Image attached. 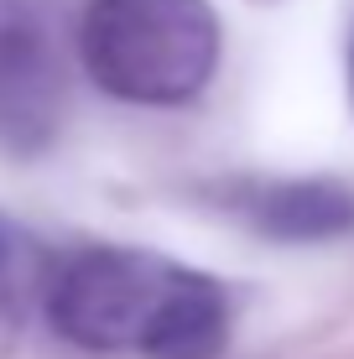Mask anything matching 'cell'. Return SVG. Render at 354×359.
I'll return each instance as SVG.
<instances>
[{
  "label": "cell",
  "mask_w": 354,
  "mask_h": 359,
  "mask_svg": "<svg viewBox=\"0 0 354 359\" xmlns=\"http://www.w3.org/2000/svg\"><path fill=\"white\" fill-rule=\"evenodd\" d=\"M53 328L94 354L214 359L229 339L224 287L130 245H89L53 271Z\"/></svg>",
  "instance_id": "6da1fadb"
},
{
  "label": "cell",
  "mask_w": 354,
  "mask_h": 359,
  "mask_svg": "<svg viewBox=\"0 0 354 359\" xmlns=\"http://www.w3.org/2000/svg\"><path fill=\"white\" fill-rule=\"evenodd\" d=\"M79 53L125 104H188L209 89L224 32L209 0H89Z\"/></svg>",
  "instance_id": "7a4b0ae2"
},
{
  "label": "cell",
  "mask_w": 354,
  "mask_h": 359,
  "mask_svg": "<svg viewBox=\"0 0 354 359\" xmlns=\"http://www.w3.org/2000/svg\"><path fill=\"white\" fill-rule=\"evenodd\" d=\"M63 68L27 0H0V146L36 151L57 130Z\"/></svg>",
  "instance_id": "3957f363"
},
{
  "label": "cell",
  "mask_w": 354,
  "mask_h": 359,
  "mask_svg": "<svg viewBox=\"0 0 354 359\" xmlns=\"http://www.w3.org/2000/svg\"><path fill=\"white\" fill-rule=\"evenodd\" d=\"M250 224L271 240L292 245H313V240H339L354 229V188L334 177H287V182H266L255 188L245 203Z\"/></svg>",
  "instance_id": "277c9868"
},
{
  "label": "cell",
  "mask_w": 354,
  "mask_h": 359,
  "mask_svg": "<svg viewBox=\"0 0 354 359\" xmlns=\"http://www.w3.org/2000/svg\"><path fill=\"white\" fill-rule=\"evenodd\" d=\"M349 83H354V36H349Z\"/></svg>",
  "instance_id": "5b68a950"
},
{
  "label": "cell",
  "mask_w": 354,
  "mask_h": 359,
  "mask_svg": "<svg viewBox=\"0 0 354 359\" xmlns=\"http://www.w3.org/2000/svg\"><path fill=\"white\" fill-rule=\"evenodd\" d=\"M349 99H354V83H349Z\"/></svg>",
  "instance_id": "8992f818"
}]
</instances>
